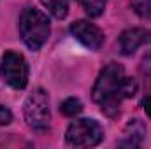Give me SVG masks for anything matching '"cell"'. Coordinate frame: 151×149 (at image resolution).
<instances>
[{
    "label": "cell",
    "instance_id": "8",
    "mask_svg": "<svg viewBox=\"0 0 151 149\" xmlns=\"http://www.w3.org/2000/svg\"><path fill=\"white\" fill-rule=\"evenodd\" d=\"M146 135V126L141 119H130L123 132V140L119 142L121 148H139Z\"/></svg>",
    "mask_w": 151,
    "mask_h": 149
},
{
    "label": "cell",
    "instance_id": "9",
    "mask_svg": "<svg viewBox=\"0 0 151 149\" xmlns=\"http://www.w3.org/2000/svg\"><path fill=\"white\" fill-rule=\"evenodd\" d=\"M40 2L56 19H63L69 14V0H40Z\"/></svg>",
    "mask_w": 151,
    "mask_h": 149
},
{
    "label": "cell",
    "instance_id": "2",
    "mask_svg": "<svg viewBox=\"0 0 151 149\" xmlns=\"http://www.w3.org/2000/svg\"><path fill=\"white\" fill-rule=\"evenodd\" d=\"M51 27H49V18L40 12L39 9L28 7L21 12L19 16V35L23 39L25 46L32 51H39L44 42L49 37Z\"/></svg>",
    "mask_w": 151,
    "mask_h": 149
},
{
    "label": "cell",
    "instance_id": "13",
    "mask_svg": "<svg viewBox=\"0 0 151 149\" xmlns=\"http://www.w3.org/2000/svg\"><path fill=\"white\" fill-rule=\"evenodd\" d=\"M11 121H12V112L7 107L0 105V125H9Z\"/></svg>",
    "mask_w": 151,
    "mask_h": 149
},
{
    "label": "cell",
    "instance_id": "10",
    "mask_svg": "<svg viewBox=\"0 0 151 149\" xmlns=\"http://www.w3.org/2000/svg\"><path fill=\"white\" fill-rule=\"evenodd\" d=\"M77 2L81 4V7L90 18H99L104 12L106 4H107V0H77Z\"/></svg>",
    "mask_w": 151,
    "mask_h": 149
},
{
    "label": "cell",
    "instance_id": "3",
    "mask_svg": "<svg viewBox=\"0 0 151 149\" xmlns=\"http://www.w3.org/2000/svg\"><path fill=\"white\" fill-rule=\"evenodd\" d=\"M102 137H104L102 126L95 119H88V117L72 121L65 133L67 144L72 148H93L100 144Z\"/></svg>",
    "mask_w": 151,
    "mask_h": 149
},
{
    "label": "cell",
    "instance_id": "7",
    "mask_svg": "<svg viewBox=\"0 0 151 149\" xmlns=\"http://www.w3.org/2000/svg\"><path fill=\"white\" fill-rule=\"evenodd\" d=\"M151 42V32L146 28H128L119 35V49L123 54H132L139 47Z\"/></svg>",
    "mask_w": 151,
    "mask_h": 149
},
{
    "label": "cell",
    "instance_id": "6",
    "mask_svg": "<svg viewBox=\"0 0 151 149\" xmlns=\"http://www.w3.org/2000/svg\"><path fill=\"white\" fill-rule=\"evenodd\" d=\"M70 34L84 47L93 49V51H99L104 46V40H106L104 32L97 25H93V23H90L86 19H77V21H74L70 25Z\"/></svg>",
    "mask_w": 151,
    "mask_h": 149
},
{
    "label": "cell",
    "instance_id": "5",
    "mask_svg": "<svg viewBox=\"0 0 151 149\" xmlns=\"http://www.w3.org/2000/svg\"><path fill=\"white\" fill-rule=\"evenodd\" d=\"M2 79L14 90H23L28 82V63L16 51H5L0 62Z\"/></svg>",
    "mask_w": 151,
    "mask_h": 149
},
{
    "label": "cell",
    "instance_id": "4",
    "mask_svg": "<svg viewBox=\"0 0 151 149\" xmlns=\"http://www.w3.org/2000/svg\"><path fill=\"white\" fill-rule=\"evenodd\" d=\"M23 114H25V121L34 130L42 132L49 126L51 112H49V100H47V95L44 90L39 88L28 95V98L25 100Z\"/></svg>",
    "mask_w": 151,
    "mask_h": 149
},
{
    "label": "cell",
    "instance_id": "15",
    "mask_svg": "<svg viewBox=\"0 0 151 149\" xmlns=\"http://www.w3.org/2000/svg\"><path fill=\"white\" fill-rule=\"evenodd\" d=\"M144 111H146V114L150 116V119H151V95L144 100Z\"/></svg>",
    "mask_w": 151,
    "mask_h": 149
},
{
    "label": "cell",
    "instance_id": "12",
    "mask_svg": "<svg viewBox=\"0 0 151 149\" xmlns=\"http://www.w3.org/2000/svg\"><path fill=\"white\" fill-rule=\"evenodd\" d=\"M132 9L142 19H151V0H132Z\"/></svg>",
    "mask_w": 151,
    "mask_h": 149
},
{
    "label": "cell",
    "instance_id": "14",
    "mask_svg": "<svg viewBox=\"0 0 151 149\" xmlns=\"http://www.w3.org/2000/svg\"><path fill=\"white\" fill-rule=\"evenodd\" d=\"M141 72L146 75L151 74V53H148L144 58H142V63H141Z\"/></svg>",
    "mask_w": 151,
    "mask_h": 149
},
{
    "label": "cell",
    "instance_id": "11",
    "mask_svg": "<svg viewBox=\"0 0 151 149\" xmlns=\"http://www.w3.org/2000/svg\"><path fill=\"white\" fill-rule=\"evenodd\" d=\"M81 111H83V104H81V100H79V98H74V97H70V98L63 100V102H62V105H60V112H62L63 116H69V117L77 116Z\"/></svg>",
    "mask_w": 151,
    "mask_h": 149
},
{
    "label": "cell",
    "instance_id": "1",
    "mask_svg": "<svg viewBox=\"0 0 151 149\" xmlns=\"http://www.w3.org/2000/svg\"><path fill=\"white\" fill-rule=\"evenodd\" d=\"M137 84L132 77H127L125 70L118 63L106 65L95 81L91 90L93 102L102 105V112L109 117H114L119 112V104L125 98H132L135 95Z\"/></svg>",
    "mask_w": 151,
    "mask_h": 149
}]
</instances>
